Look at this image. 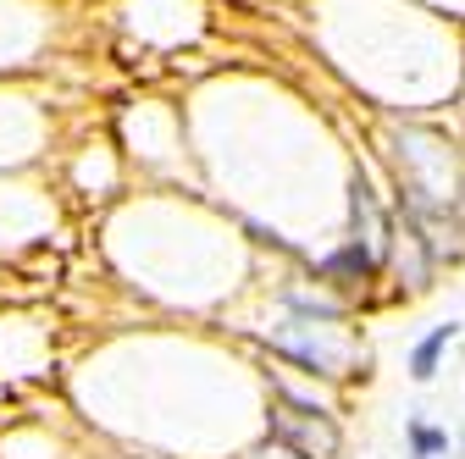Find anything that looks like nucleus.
Returning a JSON list of instances; mask_svg holds the SVG:
<instances>
[{"label":"nucleus","mask_w":465,"mask_h":459,"mask_svg":"<svg viewBox=\"0 0 465 459\" xmlns=\"http://www.w3.org/2000/svg\"><path fill=\"white\" fill-rule=\"evenodd\" d=\"M277 426H282L288 437H294V443H305V454H322V459H327V454H332V443H338L327 421H316V415H300V410H282V421H277Z\"/></svg>","instance_id":"obj_1"},{"label":"nucleus","mask_w":465,"mask_h":459,"mask_svg":"<svg viewBox=\"0 0 465 459\" xmlns=\"http://www.w3.org/2000/svg\"><path fill=\"white\" fill-rule=\"evenodd\" d=\"M454 332H460V327H454V321H443V327H432V332L416 343V349H411V376H416V382H432V371H438V355H443L449 343H454Z\"/></svg>","instance_id":"obj_2"},{"label":"nucleus","mask_w":465,"mask_h":459,"mask_svg":"<svg viewBox=\"0 0 465 459\" xmlns=\"http://www.w3.org/2000/svg\"><path fill=\"white\" fill-rule=\"evenodd\" d=\"M327 271H332V277H343V271H349V277H366V271H377V255H371V244H361V239H355L349 249L327 255Z\"/></svg>","instance_id":"obj_3"},{"label":"nucleus","mask_w":465,"mask_h":459,"mask_svg":"<svg viewBox=\"0 0 465 459\" xmlns=\"http://www.w3.org/2000/svg\"><path fill=\"white\" fill-rule=\"evenodd\" d=\"M404 437H411V454H416V459H438V454L449 448V432H438V426H427V421H411V426H404Z\"/></svg>","instance_id":"obj_4"}]
</instances>
